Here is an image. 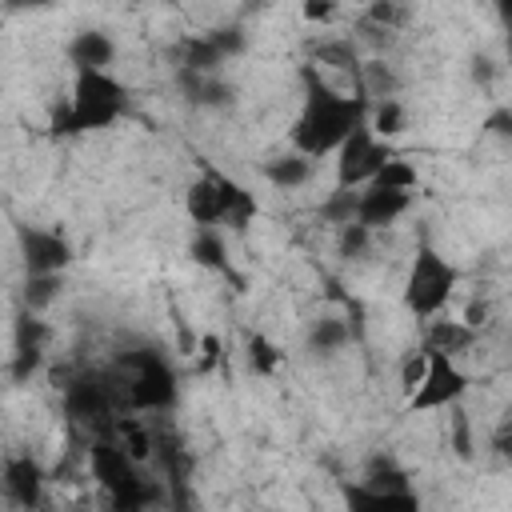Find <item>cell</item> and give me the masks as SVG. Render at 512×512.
Returning a JSON list of instances; mask_svg holds the SVG:
<instances>
[{
	"mask_svg": "<svg viewBox=\"0 0 512 512\" xmlns=\"http://www.w3.org/2000/svg\"><path fill=\"white\" fill-rule=\"evenodd\" d=\"M300 80H304V108H300V116L292 124V148L300 156H308V160H320V156L336 152L356 124H364L368 100L356 96V92L352 96L336 92L320 76L316 64H304L300 68Z\"/></svg>",
	"mask_w": 512,
	"mask_h": 512,
	"instance_id": "6da1fadb",
	"label": "cell"
},
{
	"mask_svg": "<svg viewBox=\"0 0 512 512\" xmlns=\"http://www.w3.org/2000/svg\"><path fill=\"white\" fill-rule=\"evenodd\" d=\"M128 112V92L112 72H76L72 100L56 104L52 112V136H84L112 128Z\"/></svg>",
	"mask_w": 512,
	"mask_h": 512,
	"instance_id": "7a4b0ae2",
	"label": "cell"
},
{
	"mask_svg": "<svg viewBox=\"0 0 512 512\" xmlns=\"http://www.w3.org/2000/svg\"><path fill=\"white\" fill-rule=\"evenodd\" d=\"M120 396L128 412H168L180 396L176 368L156 348H136L120 356Z\"/></svg>",
	"mask_w": 512,
	"mask_h": 512,
	"instance_id": "3957f363",
	"label": "cell"
},
{
	"mask_svg": "<svg viewBox=\"0 0 512 512\" xmlns=\"http://www.w3.org/2000/svg\"><path fill=\"white\" fill-rule=\"evenodd\" d=\"M92 472H96L100 488L108 492L112 512H148L152 504L164 500L160 480H148L140 472V464L112 440H96L92 444Z\"/></svg>",
	"mask_w": 512,
	"mask_h": 512,
	"instance_id": "277c9868",
	"label": "cell"
},
{
	"mask_svg": "<svg viewBox=\"0 0 512 512\" xmlns=\"http://www.w3.org/2000/svg\"><path fill=\"white\" fill-rule=\"evenodd\" d=\"M456 280H460V272L448 264V256H440L428 240H420L416 252H412L408 276H404V308H408L416 320L440 316L444 304H448L452 292H456Z\"/></svg>",
	"mask_w": 512,
	"mask_h": 512,
	"instance_id": "5b68a950",
	"label": "cell"
},
{
	"mask_svg": "<svg viewBox=\"0 0 512 512\" xmlns=\"http://www.w3.org/2000/svg\"><path fill=\"white\" fill-rule=\"evenodd\" d=\"M60 392H64V412L80 424L108 420L116 408H124L116 372H76L60 384Z\"/></svg>",
	"mask_w": 512,
	"mask_h": 512,
	"instance_id": "8992f818",
	"label": "cell"
},
{
	"mask_svg": "<svg viewBox=\"0 0 512 512\" xmlns=\"http://www.w3.org/2000/svg\"><path fill=\"white\" fill-rule=\"evenodd\" d=\"M424 352V348H420ZM428 364H424V376L420 384L408 392V412H440V408H456L468 392V372L448 360V356H436V352H424Z\"/></svg>",
	"mask_w": 512,
	"mask_h": 512,
	"instance_id": "52a82bcc",
	"label": "cell"
},
{
	"mask_svg": "<svg viewBox=\"0 0 512 512\" xmlns=\"http://www.w3.org/2000/svg\"><path fill=\"white\" fill-rule=\"evenodd\" d=\"M388 156H392V144L376 140L368 132V124H356L348 132V140L336 148V188H356L360 192L380 172V164Z\"/></svg>",
	"mask_w": 512,
	"mask_h": 512,
	"instance_id": "ba28073f",
	"label": "cell"
},
{
	"mask_svg": "<svg viewBox=\"0 0 512 512\" xmlns=\"http://www.w3.org/2000/svg\"><path fill=\"white\" fill-rule=\"evenodd\" d=\"M16 240H20V260H24L28 276H60L72 264V244L56 228L20 224Z\"/></svg>",
	"mask_w": 512,
	"mask_h": 512,
	"instance_id": "9c48e42d",
	"label": "cell"
},
{
	"mask_svg": "<svg viewBox=\"0 0 512 512\" xmlns=\"http://www.w3.org/2000/svg\"><path fill=\"white\" fill-rule=\"evenodd\" d=\"M44 352H48V324L36 316V312H16V324H12V380L16 384H28L40 364H44Z\"/></svg>",
	"mask_w": 512,
	"mask_h": 512,
	"instance_id": "30bf717a",
	"label": "cell"
},
{
	"mask_svg": "<svg viewBox=\"0 0 512 512\" xmlns=\"http://www.w3.org/2000/svg\"><path fill=\"white\" fill-rule=\"evenodd\" d=\"M152 452L160 460V488H164V500L176 508V512H188V480H192V456L184 452V444L176 436H152Z\"/></svg>",
	"mask_w": 512,
	"mask_h": 512,
	"instance_id": "8fae6325",
	"label": "cell"
},
{
	"mask_svg": "<svg viewBox=\"0 0 512 512\" xmlns=\"http://www.w3.org/2000/svg\"><path fill=\"white\" fill-rule=\"evenodd\" d=\"M0 480H4V492H8V500H12L16 508H24V512H36V508H40V500H44V480H48V476H44V468H40L36 456H28V452L8 456Z\"/></svg>",
	"mask_w": 512,
	"mask_h": 512,
	"instance_id": "7c38bea8",
	"label": "cell"
},
{
	"mask_svg": "<svg viewBox=\"0 0 512 512\" xmlns=\"http://www.w3.org/2000/svg\"><path fill=\"white\" fill-rule=\"evenodd\" d=\"M340 496L348 512H424L412 488H368L360 480V484H340Z\"/></svg>",
	"mask_w": 512,
	"mask_h": 512,
	"instance_id": "4fadbf2b",
	"label": "cell"
},
{
	"mask_svg": "<svg viewBox=\"0 0 512 512\" xmlns=\"http://www.w3.org/2000/svg\"><path fill=\"white\" fill-rule=\"evenodd\" d=\"M412 196H400V192H380V188H364L356 196V224H364L368 232L376 228H388L396 224L404 212H408Z\"/></svg>",
	"mask_w": 512,
	"mask_h": 512,
	"instance_id": "5bb4252c",
	"label": "cell"
},
{
	"mask_svg": "<svg viewBox=\"0 0 512 512\" xmlns=\"http://www.w3.org/2000/svg\"><path fill=\"white\" fill-rule=\"evenodd\" d=\"M112 56H116V44H112V36L100 32V28H80V32L68 40V60H72L76 72H108Z\"/></svg>",
	"mask_w": 512,
	"mask_h": 512,
	"instance_id": "9a60e30c",
	"label": "cell"
},
{
	"mask_svg": "<svg viewBox=\"0 0 512 512\" xmlns=\"http://www.w3.org/2000/svg\"><path fill=\"white\" fill-rule=\"evenodd\" d=\"M216 192H220V224L244 232V228L256 220V212H260L256 196H252L240 180H232V176H224V172H216Z\"/></svg>",
	"mask_w": 512,
	"mask_h": 512,
	"instance_id": "2e32d148",
	"label": "cell"
},
{
	"mask_svg": "<svg viewBox=\"0 0 512 512\" xmlns=\"http://www.w3.org/2000/svg\"><path fill=\"white\" fill-rule=\"evenodd\" d=\"M472 344H476V332H472L464 320H440V316H432L428 328H424V344H420V348L456 360V356L468 352Z\"/></svg>",
	"mask_w": 512,
	"mask_h": 512,
	"instance_id": "e0dca14e",
	"label": "cell"
},
{
	"mask_svg": "<svg viewBox=\"0 0 512 512\" xmlns=\"http://www.w3.org/2000/svg\"><path fill=\"white\" fill-rule=\"evenodd\" d=\"M184 208L196 228H216L220 224V192H216V168H204L184 196Z\"/></svg>",
	"mask_w": 512,
	"mask_h": 512,
	"instance_id": "ac0fdd59",
	"label": "cell"
},
{
	"mask_svg": "<svg viewBox=\"0 0 512 512\" xmlns=\"http://www.w3.org/2000/svg\"><path fill=\"white\" fill-rule=\"evenodd\" d=\"M180 88L196 108H224L232 104V84H224L220 76H196V72H180Z\"/></svg>",
	"mask_w": 512,
	"mask_h": 512,
	"instance_id": "d6986e66",
	"label": "cell"
},
{
	"mask_svg": "<svg viewBox=\"0 0 512 512\" xmlns=\"http://www.w3.org/2000/svg\"><path fill=\"white\" fill-rule=\"evenodd\" d=\"M264 176H268L272 188L292 192V188H300V184L312 180V160L300 156V152H284V156H276V160L264 164Z\"/></svg>",
	"mask_w": 512,
	"mask_h": 512,
	"instance_id": "ffe728a7",
	"label": "cell"
},
{
	"mask_svg": "<svg viewBox=\"0 0 512 512\" xmlns=\"http://www.w3.org/2000/svg\"><path fill=\"white\" fill-rule=\"evenodd\" d=\"M188 256H192V264H200V268H208V272L232 276L228 248H224V236H220L216 228H196V236H192V244H188Z\"/></svg>",
	"mask_w": 512,
	"mask_h": 512,
	"instance_id": "44dd1931",
	"label": "cell"
},
{
	"mask_svg": "<svg viewBox=\"0 0 512 512\" xmlns=\"http://www.w3.org/2000/svg\"><path fill=\"white\" fill-rule=\"evenodd\" d=\"M404 104L392 96V100H376L372 108H368V116H364V124H368V132L376 136V140H384V144H392L400 132H404Z\"/></svg>",
	"mask_w": 512,
	"mask_h": 512,
	"instance_id": "7402d4cb",
	"label": "cell"
},
{
	"mask_svg": "<svg viewBox=\"0 0 512 512\" xmlns=\"http://www.w3.org/2000/svg\"><path fill=\"white\" fill-rule=\"evenodd\" d=\"M224 60H220V52L212 48V40L208 36H188L184 44H180V72H196V76H216V68H220Z\"/></svg>",
	"mask_w": 512,
	"mask_h": 512,
	"instance_id": "603a6c76",
	"label": "cell"
},
{
	"mask_svg": "<svg viewBox=\"0 0 512 512\" xmlns=\"http://www.w3.org/2000/svg\"><path fill=\"white\" fill-rule=\"evenodd\" d=\"M416 168L408 164V160H400V156H388L384 164H380V172L364 184V188H380V192H400V196H412V188H416Z\"/></svg>",
	"mask_w": 512,
	"mask_h": 512,
	"instance_id": "cb8c5ba5",
	"label": "cell"
},
{
	"mask_svg": "<svg viewBox=\"0 0 512 512\" xmlns=\"http://www.w3.org/2000/svg\"><path fill=\"white\" fill-rule=\"evenodd\" d=\"M348 340H352V328H348L344 320H332V316H324V320H316V324L308 328V352H316V356H332V352H340Z\"/></svg>",
	"mask_w": 512,
	"mask_h": 512,
	"instance_id": "d4e9b609",
	"label": "cell"
},
{
	"mask_svg": "<svg viewBox=\"0 0 512 512\" xmlns=\"http://www.w3.org/2000/svg\"><path fill=\"white\" fill-rule=\"evenodd\" d=\"M312 64H328V68H340V72H352V80L360 76V60H356V44L352 40H320L312 44Z\"/></svg>",
	"mask_w": 512,
	"mask_h": 512,
	"instance_id": "484cf974",
	"label": "cell"
},
{
	"mask_svg": "<svg viewBox=\"0 0 512 512\" xmlns=\"http://www.w3.org/2000/svg\"><path fill=\"white\" fill-rule=\"evenodd\" d=\"M356 188H332L324 200H320V220L332 224V228H344L356 220Z\"/></svg>",
	"mask_w": 512,
	"mask_h": 512,
	"instance_id": "4316f807",
	"label": "cell"
},
{
	"mask_svg": "<svg viewBox=\"0 0 512 512\" xmlns=\"http://www.w3.org/2000/svg\"><path fill=\"white\" fill-rule=\"evenodd\" d=\"M60 288H64L60 276H28V280H24V292H20V296H24V312H36V316H40V312L60 296Z\"/></svg>",
	"mask_w": 512,
	"mask_h": 512,
	"instance_id": "83f0119b",
	"label": "cell"
},
{
	"mask_svg": "<svg viewBox=\"0 0 512 512\" xmlns=\"http://www.w3.org/2000/svg\"><path fill=\"white\" fill-rule=\"evenodd\" d=\"M248 364H252L256 376H272L280 368V348L264 332H252L248 336Z\"/></svg>",
	"mask_w": 512,
	"mask_h": 512,
	"instance_id": "f1b7e54d",
	"label": "cell"
},
{
	"mask_svg": "<svg viewBox=\"0 0 512 512\" xmlns=\"http://www.w3.org/2000/svg\"><path fill=\"white\" fill-rule=\"evenodd\" d=\"M116 428H120V436H124V452L136 460V464H144L148 456H152V432L140 424V420H116Z\"/></svg>",
	"mask_w": 512,
	"mask_h": 512,
	"instance_id": "f546056e",
	"label": "cell"
},
{
	"mask_svg": "<svg viewBox=\"0 0 512 512\" xmlns=\"http://www.w3.org/2000/svg\"><path fill=\"white\" fill-rule=\"evenodd\" d=\"M368 244H372V232H368L364 224L352 220V224L340 228V256H344V260H360V256L368 252Z\"/></svg>",
	"mask_w": 512,
	"mask_h": 512,
	"instance_id": "4dcf8cb0",
	"label": "cell"
},
{
	"mask_svg": "<svg viewBox=\"0 0 512 512\" xmlns=\"http://www.w3.org/2000/svg\"><path fill=\"white\" fill-rule=\"evenodd\" d=\"M208 40H212V48L220 52V60H232V56H240L244 52V28H216V32H208Z\"/></svg>",
	"mask_w": 512,
	"mask_h": 512,
	"instance_id": "1f68e13d",
	"label": "cell"
},
{
	"mask_svg": "<svg viewBox=\"0 0 512 512\" xmlns=\"http://www.w3.org/2000/svg\"><path fill=\"white\" fill-rule=\"evenodd\" d=\"M424 364H428V356H424V352H408V356H404V364H400V388H404V396L420 384Z\"/></svg>",
	"mask_w": 512,
	"mask_h": 512,
	"instance_id": "d6a6232c",
	"label": "cell"
},
{
	"mask_svg": "<svg viewBox=\"0 0 512 512\" xmlns=\"http://www.w3.org/2000/svg\"><path fill=\"white\" fill-rule=\"evenodd\" d=\"M332 16H336V4L332 0H308L304 4V20L308 24H328Z\"/></svg>",
	"mask_w": 512,
	"mask_h": 512,
	"instance_id": "836d02e7",
	"label": "cell"
},
{
	"mask_svg": "<svg viewBox=\"0 0 512 512\" xmlns=\"http://www.w3.org/2000/svg\"><path fill=\"white\" fill-rule=\"evenodd\" d=\"M216 360H220V340H216V336H204V340H200V360H196V372H208Z\"/></svg>",
	"mask_w": 512,
	"mask_h": 512,
	"instance_id": "e575fe53",
	"label": "cell"
},
{
	"mask_svg": "<svg viewBox=\"0 0 512 512\" xmlns=\"http://www.w3.org/2000/svg\"><path fill=\"white\" fill-rule=\"evenodd\" d=\"M488 132H496V136H508V132H512V116H508V108H496V112L488 116Z\"/></svg>",
	"mask_w": 512,
	"mask_h": 512,
	"instance_id": "d590c367",
	"label": "cell"
},
{
	"mask_svg": "<svg viewBox=\"0 0 512 512\" xmlns=\"http://www.w3.org/2000/svg\"><path fill=\"white\" fill-rule=\"evenodd\" d=\"M456 452L460 456H472V444H468V424H464V416L456 412Z\"/></svg>",
	"mask_w": 512,
	"mask_h": 512,
	"instance_id": "8d00e7d4",
	"label": "cell"
}]
</instances>
